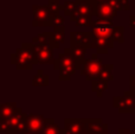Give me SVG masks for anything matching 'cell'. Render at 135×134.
Masks as SVG:
<instances>
[{
    "mask_svg": "<svg viewBox=\"0 0 135 134\" xmlns=\"http://www.w3.org/2000/svg\"><path fill=\"white\" fill-rule=\"evenodd\" d=\"M33 63H37L35 57V44L24 43L20 49L12 55V64H14L17 69H32Z\"/></svg>",
    "mask_w": 135,
    "mask_h": 134,
    "instance_id": "cell-1",
    "label": "cell"
},
{
    "mask_svg": "<svg viewBox=\"0 0 135 134\" xmlns=\"http://www.w3.org/2000/svg\"><path fill=\"white\" fill-rule=\"evenodd\" d=\"M55 69L59 70L61 80H69L70 76L74 75L77 69V64L71 55V50H65L64 54L59 55L55 63Z\"/></svg>",
    "mask_w": 135,
    "mask_h": 134,
    "instance_id": "cell-2",
    "label": "cell"
},
{
    "mask_svg": "<svg viewBox=\"0 0 135 134\" xmlns=\"http://www.w3.org/2000/svg\"><path fill=\"white\" fill-rule=\"evenodd\" d=\"M56 13L50 6H33V26L54 25Z\"/></svg>",
    "mask_w": 135,
    "mask_h": 134,
    "instance_id": "cell-3",
    "label": "cell"
},
{
    "mask_svg": "<svg viewBox=\"0 0 135 134\" xmlns=\"http://www.w3.org/2000/svg\"><path fill=\"white\" fill-rule=\"evenodd\" d=\"M82 75L85 76L86 80H94V78H97L101 75L103 70V66L101 61L97 59V55L94 54L91 59L84 62V64L82 65Z\"/></svg>",
    "mask_w": 135,
    "mask_h": 134,
    "instance_id": "cell-4",
    "label": "cell"
},
{
    "mask_svg": "<svg viewBox=\"0 0 135 134\" xmlns=\"http://www.w3.org/2000/svg\"><path fill=\"white\" fill-rule=\"evenodd\" d=\"M119 9L109 1H95L94 0V14L97 16L101 19H105V20H112L115 16H116Z\"/></svg>",
    "mask_w": 135,
    "mask_h": 134,
    "instance_id": "cell-5",
    "label": "cell"
},
{
    "mask_svg": "<svg viewBox=\"0 0 135 134\" xmlns=\"http://www.w3.org/2000/svg\"><path fill=\"white\" fill-rule=\"evenodd\" d=\"M91 27H93L94 36H96V37L113 38V32H114L115 26L112 24V20H105V19L98 18L97 20L93 21Z\"/></svg>",
    "mask_w": 135,
    "mask_h": 134,
    "instance_id": "cell-6",
    "label": "cell"
},
{
    "mask_svg": "<svg viewBox=\"0 0 135 134\" xmlns=\"http://www.w3.org/2000/svg\"><path fill=\"white\" fill-rule=\"evenodd\" d=\"M54 47L47 44H35V57L36 62L40 64L54 63Z\"/></svg>",
    "mask_w": 135,
    "mask_h": 134,
    "instance_id": "cell-7",
    "label": "cell"
},
{
    "mask_svg": "<svg viewBox=\"0 0 135 134\" xmlns=\"http://www.w3.org/2000/svg\"><path fill=\"white\" fill-rule=\"evenodd\" d=\"M45 120L46 119L38 114H30L26 115V131H30L32 133L40 134L44 128Z\"/></svg>",
    "mask_w": 135,
    "mask_h": 134,
    "instance_id": "cell-8",
    "label": "cell"
},
{
    "mask_svg": "<svg viewBox=\"0 0 135 134\" xmlns=\"http://www.w3.org/2000/svg\"><path fill=\"white\" fill-rule=\"evenodd\" d=\"M64 132H65V134H86L85 120H81V119H66Z\"/></svg>",
    "mask_w": 135,
    "mask_h": 134,
    "instance_id": "cell-9",
    "label": "cell"
},
{
    "mask_svg": "<svg viewBox=\"0 0 135 134\" xmlns=\"http://www.w3.org/2000/svg\"><path fill=\"white\" fill-rule=\"evenodd\" d=\"M86 134H107L108 126L101 119H86Z\"/></svg>",
    "mask_w": 135,
    "mask_h": 134,
    "instance_id": "cell-10",
    "label": "cell"
},
{
    "mask_svg": "<svg viewBox=\"0 0 135 134\" xmlns=\"http://www.w3.org/2000/svg\"><path fill=\"white\" fill-rule=\"evenodd\" d=\"M129 93H126V97H117V99L113 100V103L115 107H124L122 109V112L124 113H133L134 108H135V97L128 96Z\"/></svg>",
    "mask_w": 135,
    "mask_h": 134,
    "instance_id": "cell-11",
    "label": "cell"
},
{
    "mask_svg": "<svg viewBox=\"0 0 135 134\" xmlns=\"http://www.w3.org/2000/svg\"><path fill=\"white\" fill-rule=\"evenodd\" d=\"M71 55L74 57V59L76 61L77 64V69L82 68V65L84 64L85 62V54H86V47L84 45H79V44H75L71 45Z\"/></svg>",
    "mask_w": 135,
    "mask_h": 134,
    "instance_id": "cell-12",
    "label": "cell"
},
{
    "mask_svg": "<svg viewBox=\"0 0 135 134\" xmlns=\"http://www.w3.org/2000/svg\"><path fill=\"white\" fill-rule=\"evenodd\" d=\"M17 114H21V108H18L16 103L11 102V103H5L1 106V120H6L12 116L17 115Z\"/></svg>",
    "mask_w": 135,
    "mask_h": 134,
    "instance_id": "cell-13",
    "label": "cell"
},
{
    "mask_svg": "<svg viewBox=\"0 0 135 134\" xmlns=\"http://www.w3.org/2000/svg\"><path fill=\"white\" fill-rule=\"evenodd\" d=\"M40 134H65L64 131H62L58 127V125H56L54 121V119H46L45 120V125L43 128Z\"/></svg>",
    "mask_w": 135,
    "mask_h": 134,
    "instance_id": "cell-14",
    "label": "cell"
},
{
    "mask_svg": "<svg viewBox=\"0 0 135 134\" xmlns=\"http://www.w3.org/2000/svg\"><path fill=\"white\" fill-rule=\"evenodd\" d=\"M81 2L82 1H77V0H75V1H69V0H66L65 4H64V6H63L64 13L69 17H72L77 12V9H78Z\"/></svg>",
    "mask_w": 135,
    "mask_h": 134,
    "instance_id": "cell-15",
    "label": "cell"
},
{
    "mask_svg": "<svg viewBox=\"0 0 135 134\" xmlns=\"http://www.w3.org/2000/svg\"><path fill=\"white\" fill-rule=\"evenodd\" d=\"M107 84H108V81L98 77L97 80L93 82V90L94 92H96V94H97L98 96H101L102 93L107 89Z\"/></svg>",
    "mask_w": 135,
    "mask_h": 134,
    "instance_id": "cell-16",
    "label": "cell"
},
{
    "mask_svg": "<svg viewBox=\"0 0 135 134\" xmlns=\"http://www.w3.org/2000/svg\"><path fill=\"white\" fill-rule=\"evenodd\" d=\"M33 84L35 85H45L49 83V76L44 75L43 74L42 70L38 71V74L35 76V78H33Z\"/></svg>",
    "mask_w": 135,
    "mask_h": 134,
    "instance_id": "cell-17",
    "label": "cell"
},
{
    "mask_svg": "<svg viewBox=\"0 0 135 134\" xmlns=\"http://www.w3.org/2000/svg\"><path fill=\"white\" fill-rule=\"evenodd\" d=\"M123 36H124V28L121 27V26H116L114 27V32H113V38L114 40H117V42H123Z\"/></svg>",
    "mask_w": 135,
    "mask_h": 134,
    "instance_id": "cell-18",
    "label": "cell"
},
{
    "mask_svg": "<svg viewBox=\"0 0 135 134\" xmlns=\"http://www.w3.org/2000/svg\"><path fill=\"white\" fill-rule=\"evenodd\" d=\"M49 6H50V8H51L56 14H58L59 9L62 8L61 4H59V0H50Z\"/></svg>",
    "mask_w": 135,
    "mask_h": 134,
    "instance_id": "cell-19",
    "label": "cell"
},
{
    "mask_svg": "<svg viewBox=\"0 0 135 134\" xmlns=\"http://www.w3.org/2000/svg\"><path fill=\"white\" fill-rule=\"evenodd\" d=\"M131 85H132V89H135V75L131 77Z\"/></svg>",
    "mask_w": 135,
    "mask_h": 134,
    "instance_id": "cell-20",
    "label": "cell"
},
{
    "mask_svg": "<svg viewBox=\"0 0 135 134\" xmlns=\"http://www.w3.org/2000/svg\"><path fill=\"white\" fill-rule=\"evenodd\" d=\"M131 26L135 27V16H132L131 17Z\"/></svg>",
    "mask_w": 135,
    "mask_h": 134,
    "instance_id": "cell-21",
    "label": "cell"
},
{
    "mask_svg": "<svg viewBox=\"0 0 135 134\" xmlns=\"http://www.w3.org/2000/svg\"><path fill=\"white\" fill-rule=\"evenodd\" d=\"M117 134H131V133H129L128 130H120V132Z\"/></svg>",
    "mask_w": 135,
    "mask_h": 134,
    "instance_id": "cell-22",
    "label": "cell"
},
{
    "mask_svg": "<svg viewBox=\"0 0 135 134\" xmlns=\"http://www.w3.org/2000/svg\"><path fill=\"white\" fill-rule=\"evenodd\" d=\"M21 134H36V133H32V132H30V131H25V132H23Z\"/></svg>",
    "mask_w": 135,
    "mask_h": 134,
    "instance_id": "cell-23",
    "label": "cell"
},
{
    "mask_svg": "<svg viewBox=\"0 0 135 134\" xmlns=\"http://www.w3.org/2000/svg\"><path fill=\"white\" fill-rule=\"evenodd\" d=\"M95 1H107V0H95Z\"/></svg>",
    "mask_w": 135,
    "mask_h": 134,
    "instance_id": "cell-24",
    "label": "cell"
},
{
    "mask_svg": "<svg viewBox=\"0 0 135 134\" xmlns=\"http://www.w3.org/2000/svg\"><path fill=\"white\" fill-rule=\"evenodd\" d=\"M49 1H50V0H49Z\"/></svg>",
    "mask_w": 135,
    "mask_h": 134,
    "instance_id": "cell-25",
    "label": "cell"
}]
</instances>
